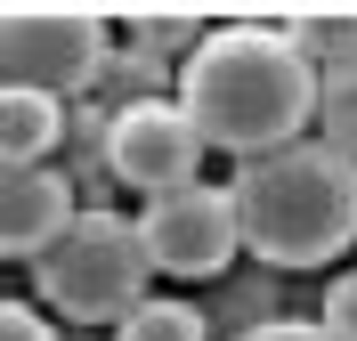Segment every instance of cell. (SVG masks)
<instances>
[{"instance_id":"9c48e42d","label":"cell","mask_w":357,"mask_h":341,"mask_svg":"<svg viewBox=\"0 0 357 341\" xmlns=\"http://www.w3.org/2000/svg\"><path fill=\"white\" fill-rule=\"evenodd\" d=\"M284 41L301 49L317 73H333V66L357 57V8H301V17L284 24Z\"/></svg>"},{"instance_id":"5bb4252c","label":"cell","mask_w":357,"mask_h":341,"mask_svg":"<svg viewBox=\"0 0 357 341\" xmlns=\"http://www.w3.org/2000/svg\"><path fill=\"white\" fill-rule=\"evenodd\" d=\"M244 341H333L317 317H268V325H252Z\"/></svg>"},{"instance_id":"9a60e30c","label":"cell","mask_w":357,"mask_h":341,"mask_svg":"<svg viewBox=\"0 0 357 341\" xmlns=\"http://www.w3.org/2000/svg\"><path fill=\"white\" fill-rule=\"evenodd\" d=\"M178 33H195V24H178L171 8H155V17H146V41H178ZM195 41H203V33H195Z\"/></svg>"},{"instance_id":"4fadbf2b","label":"cell","mask_w":357,"mask_h":341,"mask_svg":"<svg viewBox=\"0 0 357 341\" xmlns=\"http://www.w3.org/2000/svg\"><path fill=\"white\" fill-rule=\"evenodd\" d=\"M0 341H57L49 333L41 309H24V301H0Z\"/></svg>"},{"instance_id":"ba28073f","label":"cell","mask_w":357,"mask_h":341,"mask_svg":"<svg viewBox=\"0 0 357 341\" xmlns=\"http://www.w3.org/2000/svg\"><path fill=\"white\" fill-rule=\"evenodd\" d=\"M57 130H66V98L0 82V162H49Z\"/></svg>"},{"instance_id":"6da1fadb","label":"cell","mask_w":357,"mask_h":341,"mask_svg":"<svg viewBox=\"0 0 357 341\" xmlns=\"http://www.w3.org/2000/svg\"><path fill=\"white\" fill-rule=\"evenodd\" d=\"M178 106L203 130V146L260 162L317 122V66L284 41V24H220L187 49Z\"/></svg>"},{"instance_id":"7c38bea8","label":"cell","mask_w":357,"mask_h":341,"mask_svg":"<svg viewBox=\"0 0 357 341\" xmlns=\"http://www.w3.org/2000/svg\"><path fill=\"white\" fill-rule=\"evenodd\" d=\"M317 325H325L333 341H357V268L333 276V293H325V317H317Z\"/></svg>"},{"instance_id":"30bf717a","label":"cell","mask_w":357,"mask_h":341,"mask_svg":"<svg viewBox=\"0 0 357 341\" xmlns=\"http://www.w3.org/2000/svg\"><path fill=\"white\" fill-rule=\"evenodd\" d=\"M317 138L341 146V155H357V57L333 66V73H317Z\"/></svg>"},{"instance_id":"8992f818","label":"cell","mask_w":357,"mask_h":341,"mask_svg":"<svg viewBox=\"0 0 357 341\" xmlns=\"http://www.w3.org/2000/svg\"><path fill=\"white\" fill-rule=\"evenodd\" d=\"M138 244L155 260V276H220L244 236H236V204H227V187H178V195H155V204L138 211Z\"/></svg>"},{"instance_id":"3957f363","label":"cell","mask_w":357,"mask_h":341,"mask_svg":"<svg viewBox=\"0 0 357 341\" xmlns=\"http://www.w3.org/2000/svg\"><path fill=\"white\" fill-rule=\"evenodd\" d=\"M33 285L66 325H122L130 309H146V285H155V260L138 244V220H114V211H82V220L57 236V244L33 260Z\"/></svg>"},{"instance_id":"8fae6325","label":"cell","mask_w":357,"mask_h":341,"mask_svg":"<svg viewBox=\"0 0 357 341\" xmlns=\"http://www.w3.org/2000/svg\"><path fill=\"white\" fill-rule=\"evenodd\" d=\"M122 341H203V317L187 301H146L122 317Z\"/></svg>"},{"instance_id":"52a82bcc","label":"cell","mask_w":357,"mask_h":341,"mask_svg":"<svg viewBox=\"0 0 357 341\" xmlns=\"http://www.w3.org/2000/svg\"><path fill=\"white\" fill-rule=\"evenodd\" d=\"M73 220H82V211H73V187L57 179L49 162H0V252L41 260Z\"/></svg>"},{"instance_id":"277c9868","label":"cell","mask_w":357,"mask_h":341,"mask_svg":"<svg viewBox=\"0 0 357 341\" xmlns=\"http://www.w3.org/2000/svg\"><path fill=\"white\" fill-rule=\"evenodd\" d=\"M106 73V17L89 8H8L0 17V82L73 98Z\"/></svg>"},{"instance_id":"5b68a950","label":"cell","mask_w":357,"mask_h":341,"mask_svg":"<svg viewBox=\"0 0 357 341\" xmlns=\"http://www.w3.org/2000/svg\"><path fill=\"white\" fill-rule=\"evenodd\" d=\"M203 155H211V146H203V130L187 122L178 98H130V106L106 122V171L122 187H138L146 204L195 187V162Z\"/></svg>"},{"instance_id":"7a4b0ae2","label":"cell","mask_w":357,"mask_h":341,"mask_svg":"<svg viewBox=\"0 0 357 341\" xmlns=\"http://www.w3.org/2000/svg\"><path fill=\"white\" fill-rule=\"evenodd\" d=\"M236 236L268 268H325L357 244V155L325 138H292L260 162H236L227 179Z\"/></svg>"}]
</instances>
